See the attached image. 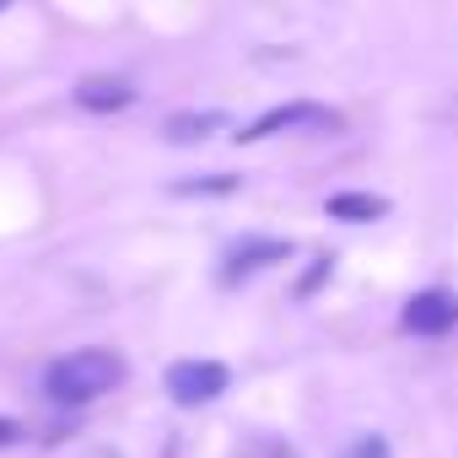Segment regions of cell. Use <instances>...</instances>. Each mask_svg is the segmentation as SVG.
Returning <instances> with one entry per match:
<instances>
[{
  "label": "cell",
  "mask_w": 458,
  "mask_h": 458,
  "mask_svg": "<svg viewBox=\"0 0 458 458\" xmlns=\"http://www.w3.org/2000/svg\"><path fill=\"white\" fill-rule=\"evenodd\" d=\"M226 388H233V372H226L221 361L189 356V361H173V367H167V394H173V404H210V399H221Z\"/></svg>",
  "instance_id": "obj_2"
},
{
  "label": "cell",
  "mask_w": 458,
  "mask_h": 458,
  "mask_svg": "<svg viewBox=\"0 0 458 458\" xmlns=\"http://www.w3.org/2000/svg\"><path fill=\"white\" fill-rule=\"evenodd\" d=\"M329 216L372 221V216H383V199H372V194H335V199H329Z\"/></svg>",
  "instance_id": "obj_8"
},
{
  "label": "cell",
  "mask_w": 458,
  "mask_h": 458,
  "mask_svg": "<svg viewBox=\"0 0 458 458\" xmlns=\"http://www.w3.org/2000/svg\"><path fill=\"white\" fill-rule=\"evenodd\" d=\"M221 124H226L221 114H178V119H167V140H173V146H194V140L216 135Z\"/></svg>",
  "instance_id": "obj_7"
},
{
  "label": "cell",
  "mask_w": 458,
  "mask_h": 458,
  "mask_svg": "<svg viewBox=\"0 0 458 458\" xmlns=\"http://www.w3.org/2000/svg\"><path fill=\"white\" fill-rule=\"evenodd\" d=\"M130 98H135V87H130V81H119V76H87V81L76 87V103H81V108H92V114L124 108Z\"/></svg>",
  "instance_id": "obj_6"
},
{
  "label": "cell",
  "mask_w": 458,
  "mask_h": 458,
  "mask_svg": "<svg viewBox=\"0 0 458 458\" xmlns=\"http://www.w3.org/2000/svg\"><path fill=\"white\" fill-rule=\"evenodd\" d=\"M458 324V297L453 292H420L404 302V329L415 335H447Z\"/></svg>",
  "instance_id": "obj_4"
},
{
  "label": "cell",
  "mask_w": 458,
  "mask_h": 458,
  "mask_svg": "<svg viewBox=\"0 0 458 458\" xmlns=\"http://www.w3.org/2000/svg\"><path fill=\"white\" fill-rule=\"evenodd\" d=\"M340 458H394V453H388V442H383V437L361 431L356 442H345V453H340Z\"/></svg>",
  "instance_id": "obj_9"
},
{
  "label": "cell",
  "mask_w": 458,
  "mask_h": 458,
  "mask_svg": "<svg viewBox=\"0 0 458 458\" xmlns=\"http://www.w3.org/2000/svg\"><path fill=\"white\" fill-rule=\"evenodd\" d=\"M340 119L329 114V108H318V103H292V108H276V114H265L254 130H238V140H265V135H281V130H335Z\"/></svg>",
  "instance_id": "obj_3"
},
{
  "label": "cell",
  "mask_w": 458,
  "mask_h": 458,
  "mask_svg": "<svg viewBox=\"0 0 458 458\" xmlns=\"http://www.w3.org/2000/svg\"><path fill=\"white\" fill-rule=\"evenodd\" d=\"M119 383H124V356L119 351H103V345L71 351V356L49 361V372H44V394L55 404H92V399L114 394Z\"/></svg>",
  "instance_id": "obj_1"
},
{
  "label": "cell",
  "mask_w": 458,
  "mask_h": 458,
  "mask_svg": "<svg viewBox=\"0 0 458 458\" xmlns=\"http://www.w3.org/2000/svg\"><path fill=\"white\" fill-rule=\"evenodd\" d=\"M276 259H286V243H276V238H254V243H238L233 254H226V265H221V281H226V286H238V281H249V276L270 270Z\"/></svg>",
  "instance_id": "obj_5"
},
{
  "label": "cell",
  "mask_w": 458,
  "mask_h": 458,
  "mask_svg": "<svg viewBox=\"0 0 458 458\" xmlns=\"http://www.w3.org/2000/svg\"><path fill=\"white\" fill-rule=\"evenodd\" d=\"M17 437H22V426H17V420H0V447H12Z\"/></svg>",
  "instance_id": "obj_10"
}]
</instances>
